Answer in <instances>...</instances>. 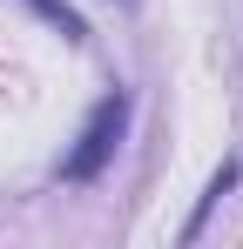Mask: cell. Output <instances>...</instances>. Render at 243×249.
Instances as JSON below:
<instances>
[{"label": "cell", "instance_id": "cell-2", "mask_svg": "<svg viewBox=\"0 0 243 249\" xmlns=\"http://www.w3.org/2000/svg\"><path fill=\"white\" fill-rule=\"evenodd\" d=\"M237 175H243L237 162H223V168H216V182L202 189V202H196V215H189V229H182V243H196V236H202V222H209V209H216V202H223V196H230V189H237Z\"/></svg>", "mask_w": 243, "mask_h": 249}, {"label": "cell", "instance_id": "cell-3", "mask_svg": "<svg viewBox=\"0 0 243 249\" xmlns=\"http://www.w3.org/2000/svg\"><path fill=\"white\" fill-rule=\"evenodd\" d=\"M27 7H34L40 20H54V27H61V41H88V27H81V14L68 7V0H27Z\"/></svg>", "mask_w": 243, "mask_h": 249}, {"label": "cell", "instance_id": "cell-1", "mask_svg": "<svg viewBox=\"0 0 243 249\" xmlns=\"http://www.w3.org/2000/svg\"><path fill=\"white\" fill-rule=\"evenodd\" d=\"M122 128H128V94H101L95 101V115L81 122V135H75V148L61 155V182H95L101 168L115 162V148H122Z\"/></svg>", "mask_w": 243, "mask_h": 249}]
</instances>
